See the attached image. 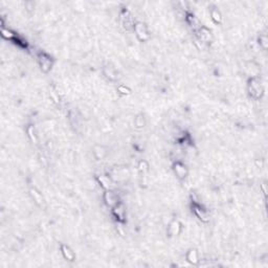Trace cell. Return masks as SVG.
I'll return each instance as SVG.
<instances>
[{"instance_id": "obj_1", "label": "cell", "mask_w": 268, "mask_h": 268, "mask_svg": "<svg viewBox=\"0 0 268 268\" xmlns=\"http://www.w3.org/2000/svg\"><path fill=\"white\" fill-rule=\"evenodd\" d=\"M135 31H136L138 38L140 40H146L149 38V34H148V31H147L146 26L142 23H137L135 25Z\"/></svg>"}, {"instance_id": "obj_2", "label": "cell", "mask_w": 268, "mask_h": 268, "mask_svg": "<svg viewBox=\"0 0 268 268\" xmlns=\"http://www.w3.org/2000/svg\"><path fill=\"white\" fill-rule=\"evenodd\" d=\"M175 172H176V174L178 175L179 178L186 177V167L182 166L181 163H176V166H175Z\"/></svg>"}, {"instance_id": "obj_3", "label": "cell", "mask_w": 268, "mask_h": 268, "mask_svg": "<svg viewBox=\"0 0 268 268\" xmlns=\"http://www.w3.org/2000/svg\"><path fill=\"white\" fill-rule=\"evenodd\" d=\"M250 91H252V93L255 96L259 97V96H260L261 94H262V88H261L260 84H257V83H253V82H252V86H250Z\"/></svg>"}, {"instance_id": "obj_4", "label": "cell", "mask_w": 268, "mask_h": 268, "mask_svg": "<svg viewBox=\"0 0 268 268\" xmlns=\"http://www.w3.org/2000/svg\"><path fill=\"white\" fill-rule=\"evenodd\" d=\"M40 62H41V67L44 69L45 71H47L48 69L50 68L51 66V62L50 59L45 56H41V59H40Z\"/></svg>"}, {"instance_id": "obj_5", "label": "cell", "mask_w": 268, "mask_h": 268, "mask_svg": "<svg viewBox=\"0 0 268 268\" xmlns=\"http://www.w3.org/2000/svg\"><path fill=\"white\" fill-rule=\"evenodd\" d=\"M105 199H106V201H107V203L109 204V205H114V204L116 203V197H115V195L110 191L106 193Z\"/></svg>"}, {"instance_id": "obj_6", "label": "cell", "mask_w": 268, "mask_h": 268, "mask_svg": "<svg viewBox=\"0 0 268 268\" xmlns=\"http://www.w3.org/2000/svg\"><path fill=\"white\" fill-rule=\"evenodd\" d=\"M62 252H63V255H64V257L67 259V260H70V261L73 260L74 253L71 252L69 247H67V246H62Z\"/></svg>"}, {"instance_id": "obj_7", "label": "cell", "mask_w": 268, "mask_h": 268, "mask_svg": "<svg viewBox=\"0 0 268 268\" xmlns=\"http://www.w3.org/2000/svg\"><path fill=\"white\" fill-rule=\"evenodd\" d=\"M188 261L191 262V263H193V264H196L198 262V255H197V252H196L195 249H192L189 252Z\"/></svg>"}, {"instance_id": "obj_8", "label": "cell", "mask_w": 268, "mask_h": 268, "mask_svg": "<svg viewBox=\"0 0 268 268\" xmlns=\"http://www.w3.org/2000/svg\"><path fill=\"white\" fill-rule=\"evenodd\" d=\"M200 33H201L200 37H201V40H202V41L206 42V41H209V40L211 39V33H209V31H207L206 28H201Z\"/></svg>"}, {"instance_id": "obj_9", "label": "cell", "mask_w": 268, "mask_h": 268, "mask_svg": "<svg viewBox=\"0 0 268 268\" xmlns=\"http://www.w3.org/2000/svg\"><path fill=\"white\" fill-rule=\"evenodd\" d=\"M179 229H180V225L177 221H174V222L171 224V226H170V232H171L172 235H177L178 233H179Z\"/></svg>"}, {"instance_id": "obj_10", "label": "cell", "mask_w": 268, "mask_h": 268, "mask_svg": "<svg viewBox=\"0 0 268 268\" xmlns=\"http://www.w3.org/2000/svg\"><path fill=\"white\" fill-rule=\"evenodd\" d=\"M212 18L215 20L216 22H220L221 21V15L220 13L217 10H213L212 12Z\"/></svg>"}, {"instance_id": "obj_11", "label": "cell", "mask_w": 268, "mask_h": 268, "mask_svg": "<svg viewBox=\"0 0 268 268\" xmlns=\"http://www.w3.org/2000/svg\"><path fill=\"white\" fill-rule=\"evenodd\" d=\"M196 211V213H197V215L199 216V217L201 218V219H203V220H206V218H207V215H206V213L205 212H203V211H200L199 209H195Z\"/></svg>"}, {"instance_id": "obj_12", "label": "cell", "mask_w": 268, "mask_h": 268, "mask_svg": "<svg viewBox=\"0 0 268 268\" xmlns=\"http://www.w3.org/2000/svg\"><path fill=\"white\" fill-rule=\"evenodd\" d=\"M31 194H33V196H35V198H36L37 202H41V201H40V200H41V199H40V198H41V197H40V195L38 194V193H37L36 191H34V190H33V191H31Z\"/></svg>"}]
</instances>
